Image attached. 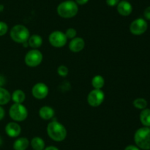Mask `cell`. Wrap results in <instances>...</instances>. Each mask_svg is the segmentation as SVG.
<instances>
[{"mask_svg":"<svg viewBox=\"0 0 150 150\" xmlns=\"http://www.w3.org/2000/svg\"><path fill=\"white\" fill-rule=\"evenodd\" d=\"M55 115L54 109L49 106H42L39 110V116L43 120H50Z\"/></svg>","mask_w":150,"mask_h":150,"instance_id":"14","label":"cell"},{"mask_svg":"<svg viewBox=\"0 0 150 150\" xmlns=\"http://www.w3.org/2000/svg\"><path fill=\"white\" fill-rule=\"evenodd\" d=\"M126 1H127V0H126Z\"/></svg>","mask_w":150,"mask_h":150,"instance_id":"35","label":"cell"},{"mask_svg":"<svg viewBox=\"0 0 150 150\" xmlns=\"http://www.w3.org/2000/svg\"><path fill=\"white\" fill-rule=\"evenodd\" d=\"M31 146L34 150H43L45 148L44 140L40 137H35L31 141Z\"/></svg>","mask_w":150,"mask_h":150,"instance_id":"19","label":"cell"},{"mask_svg":"<svg viewBox=\"0 0 150 150\" xmlns=\"http://www.w3.org/2000/svg\"><path fill=\"white\" fill-rule=\"evenodd\" d=\"M4 116H5V111H4V108L1 107V105H0V121L4 119Z\"/></svg>","mask_w":150,"mask_h":150,"instance_id":"29","label":"cell"},{"mask_svg":"<svg viewBox=\"0 0 150 150\" xmlns=\"http://www.w3.org/2000/svg\"><path fill=\"white\" fill-rule=\"evenodd\" d=\"M11 99V95L6 88L0 87V105L7 104Z\"/></svg>","mask_w":150,"mask_h":150,"instance_id":"20","label":"cell"},{"mask_svg":"<svg viewBox=\"0 0 150 150\" xmlns=\"http://www.w3.org/2000/svg\"><path fill=\"white\" fill-rule=\"evenodd\" d=\"M49 89L48 85L43 82L36 83L32 88V94L37 99H43L48 96Z\"/></svg>","mask_w":150,"mask_h":150,"instance_id":"10","label":"cell"},{"mask_svg":"<svg viewBox=\"0 0 150 150\" xmlns=\"http://www.w3.org/2000/svg\"><path fill=\"white\" fill-rule=\"evenodd\" d=\"M85 46V41L83 38L76 37L71 39L69 43V49L71 51L74 53L80 52L83 49Z\"/></svg>","mask_w":150,"mask_h":150,"instance_id":"12","label":"cell"},{"mask_svg":"<svg viewBox=\"0 0 150 150\" xmlns=\"http://www.w3.org/2000/svg\"><path fill=\"white\" fill-rule=\"evenodd\" d=\"M9 115L14 121H23L28 117V110L22 104L14 103L9 110Z\"/></svg>","mask_w":150,"mask_h":150,"instance_id":"5","label":"cell"},{"mask_svg":"<svg viewBox=\"0 0 150 150\" xmlns=\"http://www.w3.org/2000/svg\"><path fill=\"white\" fill-rule=\"evenodd\" d=\"M133 106L139 110H144L147 107V101L144 98H137L133 101Z\"/></svg>","mask_w":150,"mask_h":150,"instance_id":"22","label":"cell"},{"mask_svg":"<svg viewBox=\"0 0 150 150\" xmlns=\"http://www.w3.org/2000/svg\"><path fill=\"white\" fill-rule=\"evenodd\" d=\"M47 133L53 141L61 142L67 137V129L61 123L57 121H53L47 126Z\"/></svg>","mask_w":150,"mask_h":150,"instance_id":"1","label":"cell"},{"mask_svg":"<svg viewBox=\"0 0 150 150\" xmlns=\"http://www.w3.org/2000/svg\"><path fill=\"white\" fill-rule=\"evenodd\" d=\"M43 150H59L57 147L54 146H50L45 147Z\"/></svg>","mask_w":150,"mask_h":150,"instance_id":"32","label":"cell"},{"mask_svg":"<svg viewBox=\"0 0 150 150\" xmlns=\"http://www.w3.org/2000/svg\"><path fill=\"white\" fill-rule=\"evenodd\" d=\"M1 144H2V140H1V138H0V146L1 145Z\"/></svg>","mask_w":150,"mask_h":150,"instance_id":"34","label":"cell"},{"mask_svg":"<svg viewBox=\"0 0 150 150\" xmlns=\"http://www.w3.org/2000/svg\"><path fill=\"white\" fill-rule=\"evenodd\" d=\"M11 99L14 103L18 104H22L25 101L26 99V94L22 90H16L13 92L11 95Z\"/></svg>","mask_w":150,"mask_h":150,"instance_id":"17","label":"cell"},{"mask_svg":"<svg viewBox=\"0 0 150 150\" xmlns=\"http://www.w3.org/2000/svg\"><path fill=\"white\" fill-rule=\"evenodd\" d=\"M29 141L28 138L25 137H21L15 141L13 144V149L15 150H26L29 147Z\"/></svg>","mask_w":150,"mask_h":150,"instance_id":"16","label":"cell"},{"mask_svg":"<svg viewBox=\"0 0 150 150\" xmlns=\"http://www.w3.org/2000/svg\"><path fill=\"white\" fill-rule=\"evenodd\" d=\"M57 10L60 17L64 19H71L77 15L79 7L75 1L66 0L59 4Z\"/></svg>","mask_w":150,"mask_h":150,"instance_id":"2","label":"cell"},{"mask_svg":"<svg viewBox=\"0 0 150 150\" xmlns=\"http://www.w3.org/2000/svg\"><path fill=\"white\" fill-rule=\"evenodd\" d=\"M5 132L10 138H16L21 132V127L16 121L9 122L5 126Z\"/></svg>","mask_w":150,"mask_h":150,"instance_id":"11","label":"cell"},{"mask_svg":"<svg viewBox=\"0 0 150 150\" xmlns=\"http://www.w3.org/2000/svg\"><path fill=\"white\" fill-rule=\"evenodd\" d=\"M105 94L101 89H93L89 93L87 96L88 104L94 107L100 105L104 101Z\"/></svg>","mask_w":150,"mask_h":150,"instance_id":"8","label":"cell"},{"mask_svg":"<svg viewBox=\"0 0 150 150\" xmlns=\"http://www.w3.org/2000/svg\"><path fill=\"white\" fill-rule=\"evenodd\" d=\"M64 34L67 39H73V38H76V35H77V31L74 28H68Z\"/></svg>","mask_w":150,"mask_h":150,"instance_id":"24","label":"cell"},{"mask_svg":"<svg viewBox=\"0 0 150 150\" xmlns=\"http://www.w3.org/2000/svg\"><path fill=\"white\" fill-rule=\"evenodd\" d=\"M140 121L144 126L149 127L150 126V109L145 108L142 110L140 113Z\"/></svg>","mask_w":150,"mask_h":150,"instance_id":"18","label":"cell"},{"mask_svg":"<svg viewBox=\"0 0 150 150\" xmlns=\"http://www.w3.org/2000/svg\"><path fill=\"white\" fill-rule=\"evenodd\" d=\"M117 11L121 16H128L133 12V6L129 1L126 0H122L117 4Z\"/></svg>","mask_w":150,"mask_h":150,"instance_id":"13","label":"cell"},{"mask_svg":"<svg viewBox=\"0 0 150 150\" xmlns=\"http://www.w3.org/2000/svg\"><path fill=\"white\" fill-rule=\"evenodd\" d=\"M57 73L60 76H62V77H65V76H67L69 73V69L66 66H59L57 69Z\"/></svg>","mask_w":150,"mask_h":150,"instance_id":"23","label":"cell"},{"mask_svg":"<svg viewBox=\"0 0 150 150\" xmlns=\"http://www.w3.org/2000/svg\"><path fill=\"white\" fill-rule=\"evenodd\" d=\"M134 141L140 149L150 150V128L143 126L136 130Z\"/></svg>","mask_w":150,"mask_h":150,"instance_id":"3","label":"cell"},{"mask_svg":"<svg viewBox=\"0 0 150 150\" xmlns=\"http://www.w3.org/2000/svg\"><path fill=\"white\" fill-rule=\"evenodd\" d=\"M42 58L43 56L41 51L38 49H33L26 53L24 61L26 66L29 67H37L42 63Z\"/></svg>","mask_w":150,"mask_h":150,"instance_id":"6","label":"cell"},{"mask_svg":"<svg viewBox=\"0 0 150 150\" xmlns=\"http://www.w3.org/2000/svg\"><path fill=\"white\" fill-rule=\"evenodd\" d=\"M125 150H141L137 146L134 145H128L125 147Z\"/></svg>","mask_w":150,"mask_h":150,"instance_id":"28","label":"cell"},{"mask_svg":"<svg viewBox=\"0 0 150 150\" xmlns=\"http://www.w3.org/2000/svg\"><path fill=\"white\" fill-rule=\"evenodd\" d=\"M144 16L146 20H150V6L146 7L144 11Z\"/></svg>","mask_w":150,"mask_h":150,"instance_id":"27","label":"cell"},{"mask_svg":"<svg viewBox=\"0 0 150 150\" xmlns=\"http://www.w3.org/2000/svg\"><path fill=\"white\" fill-rule=\"evenodd\" d=\"M148 24L145 19L142 18L135 19L130 25V31L133 35H143L147 30Z\"/></svg>","mask_w":150,"mask_h":150,"instance_id":"9","label":"cell"},{"mask_svg":"<svg viewBox=\"0 0 150 150\" xmlns=\"http://www.w3.org/2000/svg\"><path fill=\"white\" fill-rule=\"evenodd\" d=\"M28 44L32 49H38L42 44V37L40 36L39 35H36V34L31 35V36H29V39H28Z\"/></svg>","mask_w":150,"mask_h":150,"instance_id":"15","label":"cell"},{"mask_svg":"<svg viewBox=\"0 0 150 150\" xmlns=\"http://www.w3.org/2000/svg\"><path fill=\"white\" fill-rule=\"evenodd\" d=\"M76 3L77 4H80V5H83V4H86L89 1V0H75Z\"/></svg>","mask_w":150,"mask_h":150,"instance_id":"30","label":"cell"},{"mask_svg":"<svg viewBox=\"0 0 150 150\" xmlns=\"http://www.w3.org/2000/svg\"><path fill=\"white\" fill-rule=\"evenodd\" d=\"M4 5H3V4H0V12H2L3 10H4Z\"/></svg>","mask_w":150,"mask_h":150,"instance_id":"33","label":"cell"},{"mask_svg":"<svg viewBox=\"0 0 150 150\" xmlns=\"http://www.w3.org/2000/svg\"><path fill=\"white\" fill-rule=\"evenodd\" d=\"M120 1V0H106V4L109 7H115L117 6Z\"/></svg>","mask_w":150,"mask_h":150,"instance_id":"26","label":"cell"},{"mask_svg":"<svg viewBox=\"0 0 150 150\" xmlns=\"http://www.w3.org/2000/svg\"><path fill=\"white\" fill-rule=\"evenodd\" d=\"M10 38L18 44H22L28 41L30 33L26 26L22 24H16L12 27L10 32Z\"/></svg>","mask_w":150,"mask_h":150,"instance_id":"4","label":"cell"},{"mask_svg":"<svg viewBox=\"0 0 150 150\" xmlns=\"http://www.w3.org/2000/svg\"><path fill=\"white\" fill-rule=\"evenodd\" d=\"M105 85V79L101 75H95L92 79V85L94 89H102Z\"/></svg>","mask_w":150,"mask_h":150,"instance_id":"21","label":"cell"},{"mask_svg":"<svg viewBox=\"0 0 150 150\" xmlns=\"http://www.w3.org/2000/svg\"><path fill=\"white\" fill-rule=\"evenodd\" d=\"M5 84V79L3 76L0 75V87H2Z\"/></svg>","mask_w":150,"mask_h":150,"instance_id":"31","label":"cell"},{"mask_svg":"<svg viewBox=\"0 0 150 150\" xmlns=\"http://www.w3.org/2000/svg\"><path fill=\"white\" fill-rule=\"evenodd\" d=\"M48 41L52 46L55 48H62L67 42L65 34L61 31H54L48 36Z\"/></svg>","mask_w":150,"mask_h":150,"instance_id":"7","label":"cell"},{"mask_svg":"<svg viewBox=\"0 0 150 150\" xmlns=\"http://www.w3.org/2000/svg\"><path fill=\"white\" fill-rule=\"evenodd\" d=\"M8 31V26L4 21H0V36L5 35Z\"/></svg>","mask_w":150,"mask_h":150,"instance_id":"25","label":"cell"}]
</instances>
